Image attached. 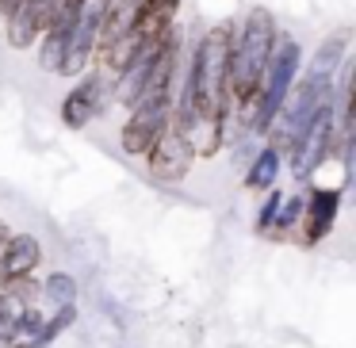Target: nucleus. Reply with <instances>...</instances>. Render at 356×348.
I'll return each mask as SVG.
<instances>
[{
	"label": "nucleus",
	"mask_w": 356,
	"mask_h": 348,
	"mask_svg": "<svg viewBox=\"0 0 356 348\" xmlns=\"http://www.w3.org/2000/svg\"><path fill=\"white\" fill-rule=\"evenodd\" d=\"M77 322H81L77 302H65V306H54L47 317H42V329H39V348H54V340L62 337V333H70Z\"/></svg>",
	"instance_id": "12"
},
{
	"label": "nucleus",
	"mask_w": 356,
	"mask_h": 348,
	"mask_svg": "<svg viewBox=\"0 0 356 348\" xmlns=\"http://www.w3.org/2000/svg\"><path fill=\"white\" fill-rule=\"evenodd\" d=\"M341 199H345V188H307V195H302V218H299L302 245L314 249L330 238L341 218Z\"/></svg>",
	"instance_id": "3"
},
{
	"label": "nucleus",
	"mask_w": 356,
	"mask_h": 348,
	"mask_svg": "<svg viewBox=\"0 0 356 348\" xmlns=\"http://www.w3.org/2000/svg\"><path fill=\"white\" fill-rule=\"evenodd\" d=\"M192 165H195V149L188 142V134L177 131V126H165L157 134V142L146 149V169L157 184H180Z\"/></svg>",
	"instance_id": "2"
},
{
	"label": "nucleus",
	"mask_w": 356,
	"mask_h": 348,
	"mask_svg": "<svg viewBox=\"0 0 356 348\" xmlns=\"http://www.w3.org/2000/svg\"><path fill=\"white\" fill-rule=\"evenodd\" d=\"M62 4H70V8H81V0H62Z\"/></svg>",
	"instance_id": "19"
},
{
	"label": "nucleus",
	"mask_w": 356,
	"mask_h": 348,
	"mask_svg": "<svg viewBox=\"0 0 356 348\" xmlns=\"http://www.w3.org/2000/svg\"><path fill=\"white\" fill-rule=\"evenodd\" d=\"M226 149H230V165H234V169L245 172V165L253 161L257 149H261V138H253V134H241V138L234 142V146H226Z\"/></svg>",
	"instance_id": "17"
},
{
	"label": "nucleus",
	"mask_w": 356,
	"mask_h": 348,
	"mask_svg": "<svg viewBox=\"0 0 356 348\" xmlns=\"http://www.w3.org/2000/svg\"><path fill=\"white\" fill-rule=\"evenodd\" d=\"M299 218H302V195L299 192H284L280 210H276V222H272V230L264 233V238L268 241H291L295 233H299Z\"/></svg>",
	"instance_id": "11"
},
{
	"label": "nucleus",
	"mask_w": 356,
	"mask_h": 348,
	"mask_svg": "<svg viewBox=\"0 0 356 348\" xmlns=\"http://www.w3.org/2000/svg\"><path fill=\"white\" fill-rule=\"evenodd\" d=\"M42 264V241L35 233H16L4 241L0 249V279H16V276H35Z\"/></svg>",
	"instance_id": "5"
},
{
	"label": "nucleus",
	"mask_w": 356,
	"mask_h": 348,
	"mask_svg": "<svg viewBox=\"0 0 356 348\" xmlns=\"http://www.w3.org/2000/svg\"><path fill=\"white\" fill-rule=\"evenodd\" d=\"M261 210H257V233H268L272 222H276V210H280V199H284V188H268L261 192Z\"/></svg>",
	"instance_id": "16"
},
{
	"label": "nucleus",
	"mask_w": 356,
	"mask_h": 348,
	"mask_svg": "<svg viewBox=\"0 0 356 348\" xmlns=\"http://www.w3.org/2000/svg\"><path fill=\"white\" fill-rule=\"evenodd\" d=\"M8 238H12V230L4 226V218H0V249H4V241H8Z\"/></svg>",
	"instance_id": "18"
},
{
	"label": "nucleus",
	"mask_w": 356,
	"mask_h": 348,
	"mask_svg": "<svg viewBox=\"0 0 356 348\" xmlns=\"http://www.w3.org/2000/svg\"><path fill=\"white\" fill-rule=\"evenodd\" d=\"M81 283L73 272H47L39 279V302H50V306H65V302H77Z\"/></svg>",
	"instance_id": "10"
},
{
	"label": "nucleus",
	"mask_w": 356,
	"mask_h": 348,
	"mask_svg": "<svg viewBox=\"0 0 356 348\" xmlns=\"http://www.w3.org/2000/svg\"><path fill=\"white\" fill-rule=\"evenodd\" d=\"M42 27H47V0H24L16 12L4 16V39L12 50H27L39 42Z\"/></svg>",
	"instance_id": "6"
},
{
	"label": "nucleus",
	"mask_w": 356,
	"mask_h": 348,
	"mask_svg": "<svg viewBox=\"0 0 356 348\" xmlns=\"http://www.w3.org/2000/svg\"><path fill=\"white\" fill-rule=\"evenodd\" d=\"M0 291L8 299L24 302V306H35L39 302V279L35 276H16V279H0Z\"/></svg>",
	"instance_id": "15"
},
{
	"label": "nucleus",
	"mask_w": 356,
	"mask_h": 348,
	"mask_svg": "<svg viewBox=\"0 0 356 348\" xmlns=\"http://www.w3.org/2000/svg\"><path fill=\"white\" fill-rule=\"evenodd\" d=\"M280 172H284V154H280L276 146H268V142H261L257 157L245 165V172H241V184H245L249 192H268V188H276Z\"/></svg>",
	"instance_id": "8"
},
{
	"label": "nucleus",
	"mask_w": 356,
	"mask_h": 348,
	"mask_svg": "<svg viewBox=\"0 0 356 348\" xmlns=\"http://www.w3.org/2000/svg\"><path fill=\"white\" fill-rule=\"evenodd\" d=\"M180 4H184V0H142L138 16H134V31H138L142 39H157V35H165L169 27H177Z\"/></svg>",
	"instance_id": "7"
},
{
	"label": "nucleus",
	"mask_w": 356,
	"mask_h": 348,
	"mask_svg": "<svg viewBox=\"0 0 356 348\" xmlns=\"http://www.w3.org/2000/svg\"><path fill=\"white\" fill-rule=\"evenodd\" d=\"M165 126H169V103H138L127 111V123L119 126V146L127 157H146V149Z\"/></svg>",
	"instance_id": "4"
},
{
	"label": "nucleus",
	"mask_w": 356,
	"mask_h": 348,
	"mask_svg": "<svg viewBox=\"0 0 356 348\" xmlns=\"http://www.w3.org/2000/svg\"><path fill=\"white\" fill-rule=\"evenodd\" d=\"M108 103H111V77L104 69H88L73 81V88L65 92L58 115H62V126L81 131V126H88L92 119H100L104 111H108Z\"/></svg>",
	"instance_id": "1"
},
{
	"label": "nucleus",
	"mask_w": 356,
	"mask_h": 348,
	"mask_svg": "<svg viewBox=\"0 0 356 348\" xmlns=\"http://www.w3.org/2000/svg\"><path fill=\"white\" fill-rule=\"evenodd\" d=\"M65 39H70V27H50V31L39 35V69L42 73H54L62 69V58H65Z\"/></svg>",
	"instance_id": "13"
},
{
	"label": "nucleus",
	"mask_w": 356,
	"mask_h": 348,
	"mask_svg": "<svg viewBox=\"0 0 356 348\" xmlns=\"http://www.w3.org/2000/svg\"><path fill=\"white\" fill-rule=\"evenodd\" d=\"M42 310H39V302L35 306H24L19 310V317H16V325H12V340L8 345H31V348H39V329H42Z\"/></svg>",
	"instance_id": "14"
},
{
	"label": "nucleus",
	"mask_w": 356,
	"mask_h": 348,
	"mask_svg": "<svg viewBox=\"0 0 356 348\" xmlns=\"http://www.w3.org/2000/svg\"><path fill=\"white\" fill-rule=\"evenodd\" d=\"M348 58V31L330 35L325 42H318V50L310 54V62L302 65V73H314V77H333L337 65Z\"/></svg>",
	"instance_id": "9"
}]
</instances>
